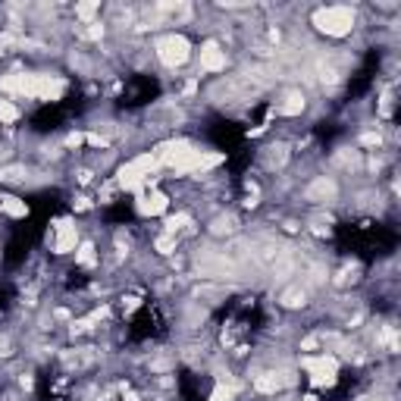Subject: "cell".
I'll list each match as a JSON object with an SVG mask.
<instances>
[{
    "instance_id": "cell-1",
    "label": "cell",
    "mask_w": 401,
    "mask_h": 401,
    "mask_svg": "<svg viewBox=\"0 0 401 401\" xmlns=\"http://www.w3.org/2000/svg\"><path fill=\"white\" fill-rule=\"evenodd\" d=\"M66 79L51 73H10L0 79V91L16 97H31V101H60L66 94Z\"/></svg>"
},
{
    "instance_id": "cell-2",
    "label": "cell",
    "mask_w": 401,
    "mask_h": 401,
    "mask_svg": "<svg viewBox=\"0 0 401 401\" xmlns=\"http://www.w3.org/2000/svg\"><path fill=\"white\" fill-rule=\"evenodd\" d=\"M311 25L326 38H348L357 25V10L354 7H320V10H313Z\"/></svg>"
},
{
    "instance_id": "cell-3",
    "label": "cell",
    "mask_w": 401,
    "mask_h": 401,
    "mask_svg": "<svg viewBox=\"0 0 401 401\" xmlns=\"http://www.w3.org/2000/svg\"><path fill=\"white\" fill-rule=\"evenodd\" d=\"M154 53L166 69H179L192 57V41L185 35H179V31H170V35H160L154 41Z\"/></svg>"
},
{
    "instance_id": "cell-4",
    "label": "cell",
    "mask_w": 401,
    "mask_h": 401,
    "mask_svg": "<svg viewBox=\"0 0 401 401\" xmlns=\"http://www.w3.org/2000/svg\"><path fill=\"white\" fill-rule=\"evenodd\" d=\"M301 367H305L313 389H333L335 383H339V357L326 354V351H323V354L301 357Z\"/></svg>"
},
{
    "instance_id": "cell-5",
    "label": "cell",
    "mask_w": 401,
    "mask_h": 401,
    "mask_svg": "<svg viewBox=\"0 0 401 401\" xmlns=\"http://www.w3.org/2000/svg\"><path fill=\"white\" fill-rule=\"evenodd\" d=\"M47 242H51V251L53 254L75 251V245H79V226H75L73 220H53Z\"/></svg>"
},
{
    "instance_id": "cell-6",
    "label": "cell",
    "mask_w": 401,
    "mask_h": 401,
    "mask_svg": "<svg viewBox=\"0 0 401 401\" xmlns=\"http://www.w3.org/2000/svg\"><path fill=\"white\" fill-rule=\"evenodd\" d=\"M198 60H200V69H204V73H223L226 63H229V57H226L223 44H220L216 38H207V41L200 44Z\"/></svg>"
},
{
    "instance_id": "cell-7",
    "label": "cell",
    "mask_w": 401,
    "mask_h": 401,
    "mask_svg": "<svg viewBox=\"0 0 401 401\" xmlns=\"http://www.w3.org/2000/svg\"><path fill=\"white\" fill-rule=\"evenodd\" d=\"M295 386V376L289 370H267L254 376V389L263 395H273V392H283V389H292Z\"/></svg>"
},
{
    "instance_id": "cell-8",
    "label": "cell",
    "mask_w": 401,
    "mask_h": 401,
    "mask_svg": "<svg viewBox=\"0 0 401 401\" xmlns=\"http://www.w3.org/2000/svg\"><path fill=\"white\" fill-rule=\"evenodd\" d=\"M138 214L142 216H160V214H166V207H170V198H166L164 192H157V188H151V192H144V194H138Z\"/></svg>"
},
{
    "instance_id": "cell-9",
    "label": "cell",
    "mask_w": 401,
    "mask_h": 401,
    "mask_svg": "<svg viewBox=\"0 0 401 401\" xmlns=\"http://www.w3.org/2000/svg\"><path fill=\"white\" fill-rule=\"evenodd\" d=\"M305 107H307L305 91H301V88H292V91H285L283 101L276 104V113H279V116H298V113L305 110Z\"/></svg>"
},
{
    "instance_id": "cell-10",
    "label": "cell",
    "mask_w": 401,
    "mask_h": 401,
    "mask_svg": "<svg viewBox=\"0 0 401 401\" xmlns=\"http://www.w3.org/2000/svg\"><path fill=\"white\" fill-rule=\"evenodd\" d=\"M0 210L7 216H13V220L29 216V204H25L23 198H16V194H0Z\"/></svg>"
},
{
    "instance_id": "cell-11",
    "label": "cell",
    "mask_w": 401,
    "mask_h": 401,
    "mask_svg": "<svg viewBox=\"0 0 401 401\" xmlns=\"http://www.w3.org/2000/svg\"><path fill=\"white\" fill-rule=\"evenodd\" d=\"M335 192H339V185H335L333 179L320 176L317 182L307 188V198H311V200H329V198H335Z\"/></svg>"
},
{
    "instance_id": "cell-12",
    "label": "cell",
    "mask_w": 401,
    "mask_h": 401,
    "mask_svg": "<svg viewBox=\"0 0 401 401\" xmlns=\"http://www.w3.org/2000/svg\"><path fill=\"white\" fill-rule=\"evenodd\" d=\"M194 220H192V214H176V216H170L166 220V235H182V232H188V226H192Z\"/></svg>"
},
{
    "instance_id": "cell-13",
    "label": "cell",
    "mask_w": 401,
    "mask_h": 401,
    "mask_svg": "<svg viewBox=\"0 0 401 401\" xmlns=\"http://www.w3.org/2000/svg\"><path fill=\"white\" fill-rule=\"evenodd\" d=\"M305 298H307V292L301 289V285H292V289L283 292V298H279V301H283L285 307H305Z\"/></svg>"
},
{
    "instance_id": "cell-14",
    "label": "cell",
    "mask_w": 401,
    "mask_h": 401,
    "mask_svg": "<svg viewBox=\"0 0 401 401\" xmlns=\"http://www.w3.org/2000/svg\"><path fill=\"white\" fill-rule=\"evenodd\" d=\"M75 263H79V267H94L97 263V254H94V245H91V242L79 245V251H75Z\"/></svg>"
},
{
    "instance_id": "cell-15",
    "label": "cell",
    "mask_w": 401,
    "mask_h": 401,
    "mask_svg": "<svg viewBox=\"0 0 401 401\" xmlns=\"http://www.w3.org/2000/svg\"><path fill=\"white\" fill-rule=\"evenodd\" d=\"M0 182H7V185L25 182V166H3V170H0Z\"/></svg>"
},
{
    "instance_id": "cell-16",
    "label": "cell",
    "mask_w": 401,
    "mask_h": 401,
    "mask_svg": "<svg viewBox=\"0 0 401 401\" xmlns=\"http://www.w3.org/2000/svg\"><path fill=\"white\" fill-rule=\"evenodd\" d=\"M97 13H101V7H97V3H79V7H75V19H82V25L94 23Z\"/></svg>"
},
{
    "instance_id": "cell-17",
    "label": "cell",
    "mask_w": 401,
    "mask_h": 401,
    "mask_svg": "<svg viewBox=\"0 0 401 401\" xmlns=\"http://www.w3.org/2000/svg\"><path fill=\"white\" fill-rule=\"evenodd\" d=\"M16 119H19V107L13 101H0V122L3 126H13Z\"/></svg>"
},
{
    "instance_id": "cell-18",
    "label": "cell",
    "mask_w": 401,
    "mask_h": 401,
    "mask_svg": "<svg viewBox=\"0 0 401 401\" xmlns=\"http://www.w3.org/2000/svg\"><path fill=\"white\" fill-rule=\"evenodd\" d=\"M176 242H179L176 235H166V232H164V235H157V238H154V251H157V254H164V257H166V254L176 251Z\"/></svg>"
},
{
    "instance_id": "cell-19",
    "label": "cell",
    "mask_w": 401,
    "mask_h": 401,
    "mask_svg": "<svg viewBox=\"0 0 401 401\" xmlns=\"http://www.w3.org/2000/svg\"><path fill=\"white\" fill-rule=\"evenodd\" d=\"M235 395H238V389L232 386H226V383H220V386L214 389V392H210V401H235Z\"/></svg>"
},
{
    "instance_id": "cell-20",
    "label": "cell",
    "mask_w": 401,
    "mask_h": 401,
    "mask_svg": "<svg viewBox=\"0 0 401 401\" xmlns=\"http://www.w3.org/2000/svg\"><path fill=\"white\" fill-rule=\"evenodd\" d=\"M232 229H235V220H232V216H220V220H216V226H214L216 235H223V232H232Z\"/></svg>"
},
{
    "instance_id": "cell-21",
    "label": "cell",
    "mask_w": 401,
    "mask_h": 401,
    "mask_svg": "<svg viewBox=\"0 0 401 401\" xmlns=\"http://www.w3.org/2000/svg\"><path fill=\"white\" fill-rule=\"evenodd\" d=\"M361 144H364V148H379V144H383V135L379 132H364L361 135Z\"/></svg>"
},
{
    "instance_id": "cell-22",
    "label": "cell",
    "mask_w": 401,
    "mask_h": 401,
    "mask_svg": "<svg viewBox=\"0 0 401 401\" xmlns=\"http://www.w3.org/2000/svg\"><path fill=\"white\" fill-rule=\"evenodd\" d=\"M85 142H88L91 148H110V138H104V135H97V132H88Z\"/></svg>"
},
{
    "instance_id": "cell-23",
    "label": "cell",
    "mask_w": 401,
    "mask_h": 401,
    "mask_svg": "<svg viewBox=\"0 0 401 401\" xmlns=\"http://www.w3.org/2000/svg\"><path fill=\"white\" fill-rule=\"evenodd\" d=\"M10 354H13V342L7 335H0V357H10Z\"/></svg>"
},
{
    "instance_id": "cell-24",
    "label": "cell",
    "mask_w": 401,
    "mask_h": 401,
    "mask_svg": "<svg viewBox=\"0 0 401 401\" xmlns=\"http://www.w3.org/2000/svg\"><path fill=\"white\" fill-rule=\"evenodd\" d=\"M82 142H85V135H82V132H73V135L66 138V148H79Z\"/></svg>"
},
{
    "instance_id": "cell-25",
    "label": "cell",
    "mask_w": 401,
    "mask_h": 401,
    "mask_svg": "<svg viewBox=\"0 0 401 401\" xmlns=\"http://www.w3.org/2000/svg\"><path fill=\"white\" fill-rule=\"evenodd\" d=\"M19 386H23V389H31V376H29V373H25V376L19 379Z\"/></svg>"
},
{
    "instance_id": "cell-26",
    "label": "cell",
    "mask_w": 401,
    "mask_h": 401,
    "mask_svg": "<svg viewBox=\"0 0 401 401\" xmlns=\"http://www.w3.org/2000/svg\"><path fill=\"white\" fill-rule=\"evenodd\" d=\"M301 401H317V395H305V398H301Z\"/></svg>"
},
{
    "instance_id": "cell-27",
    "label": "cell",
    "mask_w": 401,
    "mask_h": 401,
    "mask_svg": "<svg viewBox=\"0 0 401 401\" xmlns=\"http://www.w3.org/2000/svg\"><path fill=\"white\" fill-rule=\"evenodd\" d=\"M364 401H383V398H364Z\"/></svg>"
}]
</instances>
